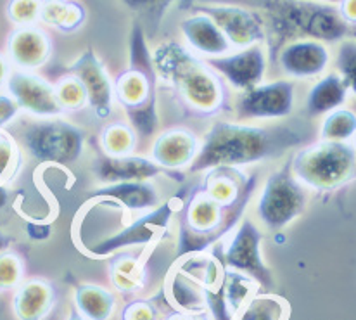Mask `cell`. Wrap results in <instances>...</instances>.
<instances>
[{"label": "cell", "mask_w": 356, "mask_h": 320, "mask_svg": "<svg viewBox=\"0 0 356 320\" xmlns=\"http://www.w3.org/2000/svg\"><path fill=\"white\" fill-rule=\"evenodd\" d=\"M92 173L102 186H106V184L116 182L152 180L166 172L145 156L130 154L121 156V158H111V156L102 154L92 165Z\"/></svg>", "instance_id": "ffe728a7"}, {"label": "cell", "mask_w": 356, "mask_h": 320, "mask_svg": "<svg viewBox=\"0 0 356 320\" xmlns=\"http://www.w3.org/2000/svg\"><path fill=\"white\" fill-rule=\"evenodd\" d=\"M7 94L17 102L21 111L33 118H58L63 116L56 99L54 83L35 71L13 70L6 83Z\"/></svg>", "instance_id": "4fadbf2b"}, {"label": "cell", "mask_w": 356, "mask_h": 320, "mask_svg": "<svg viewBox=\"0 0 356 320\" xmlns=\"http://www.w3.org/2000/svg\"><path fill=\"white\" fill-rule=\"evenodd\" d=\"M26 229H28V236H30L33 241H44L51 236V227L45 225V223H38V222L28 223Z\"/></svg>", "instance_id": "ab89813d"}, {"label": "cell", "mask_w": 356, "mask_h": 320, "mask_svg": "<svg viewBox=\"0 0 356 320\" xmlns=\"http://www.w3.org/2000/svg\"><path fill=\"white\" fill-rule=\"evenodd\" d=\"M294 106L296 81L279 78L237 94L234 111L237 122H273L293 115Z\"/></svg>", "instance_id": "ba28073f"}, {"label": "cell", "mask_w": 356, "mask_h": 320, "mask_svg": "<svg viewBox=\"0 0 356 320\" xmlns=\"http://www.w3.org/2000/svg\"><path fill=\"white\" fill-rule=\"evenodd\" d=\"M161 314L152 300H134L121 310L120 320H159Z\"/></svg>", "instance_id": "8d00e7d4"}, {"label": "cell", "mask_w": 356, "mask_h": 320, "mask_svg": "<svg viewBox=\"0 0 356 320\" xmlns=\"http://www.w3.org/2000/svg\"><path fill=\"white\" fill-rule=\"evenodd\" d=\"M87 21V10L78 0H44L40 24L63 35L76 33Z\"/></svg>", "instance_id": "cb8c5ba5"}, {"label": "cell", "mask_w": 356, "mask_h": 320, "mask_svg": "<svg viewBox=\"0 0 356 320\" xmlns=\"http://www.w3.org/2000/svg\"><path fill=\"white\" fill-rule=\"evenodd\" d=\"M102 154L111 156V158H121V156L135 154L137 147V131L128 122L115 120L101 130L99 135Z\"/></svg>", "instance_id": "f1b7e54d"}, {"label": "cell", "mask_w": 356, "mask_h": 320, "mask_svg": "<svg viewBox=\"0 0 356 320\" xmlns=\"http://www.w3.org/2000/svg\"><path fill=\"white\" fill-rule=\"evenodd\" d=\"M21 166V147L13 135L0 130V184L13 180Z\"/></svg>", "instance_id": "836d02e7"}, {"label": "cell", "mask_w": 356, "mask_h": 320, "mask_svg": "<svg viewBox=\"0 0 356 320\" xmlns=\"http://www.w3.org/2000/svg\"><path fill=\"white\" fill-rule=\"evenodd\" d=\"M10 201V191L7 187V184H0V211L9 205Z\"/></svg>", "instance_id": "b9f144b4"}, {"label": "cell", "mask_w": 356, "mask_h": 320, "mask_svg": "<svg viewBox=\"0 0 356 320\" xmlns=\"http://www.w3.org/2000/svg\"><path fill=\"white\" fill-rule=\"evenodd\" d=\"M52 52L51 35L38 24L16 26L7 37L6 56L14 70L37 71L51 61Z\"/></svg>", "instance_id": "e0dca14e"}, {"label": "cell", "mask_w": 356, "mask_h": 320, "mask_svg": "<svg viewBox=\"0 0 356 320\" xmlns=\"http://www.w3.org/2000/svg\"><path fill=\"white\" fill-rule=\"evenodd\" d=\"M248 199H242L232 208H225L201 189L192 192L185 201L181 213V232L178 255H192L208 251L218 244L244 215Z\"/></svg>", "instance_id": "277c9868"}, {"label": "cell", "mask_w": 356, "mask_h": 320, "mask_svg": "<svg viewBox=\"0 0 356 320\" xmlns=\"http://www.w3.org/2000/svg\"><path fill=\"white\" fill-rule=\"evenodd\" d=\"M337 10L341 17L351 26H356V0H339L337 2Z\"/></svg>", "instance_id": "f35d334b"}, {"label": "cell", "mask_w": 356, "mask_h": 320, "mask_svg": "<svg viewBox=\"0 0 356 320\" xmlns=\"http://www.w3.org/2000/svg\"><path fill=\"white\" fill-rule=\"evenodd\" d=\"M201 138L185 127H172L156 137L151 147V159L165 172L188 170L197 156Z\"/></svg>", "instance_id": "ac0fdd59"}, {"label": "cell", "mask_w": 356, "mask_h": 320, "mask_svg": "<svg viewBox=\"0 0 356 320\" xmlns=\"http://www.w3.org/2000/svg\"><path fill=\"white\" fill-rule=\"evenodd\" d=\"M348 87L337 73H329L316 80L309 88L305 101V113L308 118L329 115L343 108L348 101Z\"/></svg>", "instance_id": "603a6c76"}, {"label": "cell", "mask_w": 356, "mask_h": 320, "mask_svg": "<svg viewBox=\"0 0 356 320\" xmlns=\"http://www.w3.org/2000/svg\"><path fill=\"white\" fill-rule=\"evenodd\" d=\"M263 234L252 220L244 218L234 230L227 244H223V265L230 270L252 277L261 286H272V275L261 255Z\"/></svg>", "instance_id": "8fae6325"}, {"label": "cell", "mask_w": 356, "mask_h": 320, "mask_svg": "<svg viewBox=\"0 0 356 320\" xmlns=\"http://www.w3.org/2000/svg\"><path fill=\"white\" fill-rule=\"evenodd\" d=\"M54 90L59 108L63 109V115L64 113L73 115V113H80L88 108L87 90L74 74H63L54 83Z\"/></svg>", "instance_id": "1f68e13d"}, {"label": "cell", "mask_w": 356, "mask_h": 320, "mask_svg": "<svg viewBox=\"0 0 356 320\" xmlns=\"http://www.w3.org/2000/svg\"><path fill=\"white\" fill-rule=\"evenodd\" d=\"M323 2H330V3H336V2H339V0H323Z\"/></svg>", "instance_id": "f6af8a7d"}, {"label": "cell", "mask_w": 356, "mask_h": 320, "mask_svg": "<svg viewBox=\"0 0 356 320\" xmlns=\"http://www.w3.org/2000/svg\"><path fill=\"white\" fill-rule=\"evenodd\" d=\"M254 187L256 177L248 175L242 172V168L218 166V168L206 170L199 189L225 208H232L242 199L251 198Z\"/></svg>", "instance_id": "d6986e66"}, {"label": "cell", "mask_w": 356, "mask_h": 320, "mask_svg": "<svg viewBox=\"0 0 356 320\" xmlns=\"http://www.w3.org/2000/svg\"><path fill=\"white\" fill-rule=\"evenodd\" d=\"M19 113L21 108L17 102L7 92H0V130H6L7 127L13 125Z\"/></svg>", "instance_id": "74e56055"}, {"label": "cell", "mask_w": 356, "mask_h": 320, "mask_svg": "<svg viewBox=\"0 0 356 320\" xmlns=\"http://www.w3.org/2000/svg\"><path fill=\"white\" fill-rule=\"evenodd\" d=\"M92 199H111L128 213H147L158 208L163 202L158 186L152 180H137V182H116L97 187L90 194Z\"/></svg>", "instance_id": "44dd1931"}, {"label": "cell", "mask_w": 356, "mask_h": 320, "mask_svg": "<svg viewBox=\"0 0 356 320\" xmlns=\"http://www.w3.org/2000/svg\"><path fill=\"white\" fill-rule=\"evenodd\" d=\"M350 38H355V40H356V26L350 28Z\"/></svg>", "instance_id": "ee69618b"}, {"label": "cell", "mask_w": 356, "mask_h": 320, "mask_svg": "<svg viewBox=\"0 0 356 320\" xmlns=\"http://www.w3.org/2000/svg\"><path fill=\"white\" fill-rule=\"evenodd\" d=\"M289 305L275 294H258L244 305L236 320H287Z\"/></svg>", "instance_id": "f546056e"}, {"label": "cell", "mask_w": 356, "mask_h": 320, "mask_svg": "<svg viewBox=\"0 0 356 320\" xmlns=\"http://www.w3.org/2000/svg\"><path fill=\"white\" fill-rule=\"evenodd\" d=\"M66 320H87L85 317H81L80 314H78L76 310H74V308H71V312H70V315H67V319Z\"/></svg>", "instance_id": "7bdbcfd3"}, {"label": "cell", "mask_w": 356, "mask_h": 320, "mask_svg": "<svg viewBox=\"0 0 356 320\" xmlns=\"http://www.w3.org/2000/svg\"><path fill=\"white\" fill-rule=\"evenodd\" d=\"M178 270L191 277V279H194L197 284H201L204 289H211V287H216L222 282L225 265H223L220 256L211 253L208 255L206 251H202V253L185 256Z\"/></svg>", "instance_id": "83f0119b"}, {"label": "cell", "mask_w": 356, "mask_h": 320, "mask_svg": "<svg viewBox=\"0 0 356 320\" xmlns=\"http://www.w3.org/2000/svg\"><path fill=\"white\" fill-rule=\"evenodd\" d=\"M67 73L74 74L83 83L88 97V109L101 122L113 116L115 102V78L108 73L106 66L92 49L81 52L67 66Z\"/></svg>", "instance_id": "7c38bea8"}, {"label": "cell", "mask_w": 356, "mask_h": 320, "mask_svg": "<svg viewBox=\"0 0 356 320\" xmlns=\"http://www.w3.org/2000/svg\"><path fill=\"white\" fill-rule=\"evenodd\" d=\"M355 111H356V109H355ZM355 151H356V145H355ZM355 179H356V170H355Z\"/></svg>", "instance_id": "bcb514c9"}, {"label": "cell", "mask_w": 356, "mask_h": 320, "mask_svg": "<svg viewBox=\"0 0 356 320\" xmlns=\"http://www.w3.org/2000/svg\"><path fill=\"white\" fill-rule=\"evenodd\" d=\"M327 44L313 38L287 40L277 52V66L287 80H312L325 73L330 64Z\"/></svg>", "instance_id": "9a60e30c"}, {"label": "cell", "mask_w": 356, "mask_h": 320, "mask_svg": "<svg viewBox=\"0 0 356 320\" xmlns=\"http://www.w3.org/2000/svg\"><path fill=\"white\" fill-rule=\"evenodd\" d=\"M266 26L287 40L313 38L323 44L350 38V24L341 17L336 3L323 0H270L265 6Z\"/></svg>", "instance_id": "3957f363"}, {"label": "cell", "mask_w": 356, "mask_h": 320, "mask_svg": "<svg viewBox=\"0 0 356 320\" xmlns=\"http://www.w3.org/2000/svg\"><path fill=\"white\" fill-rule=\"evenodd\" d=\"M208 64L223 78L227 87L241 94L265 81L268 52L265 51V45H252L237 49L222 58L209 59Z\"/></svg>", "instance_id": "5bb4252c"}, {"label": "cell", "mask_w": 356, "mask_h": 320, "mask_svg": "<svg viewBox=\"0 0 356 320\" xmlns=\"http://www.w3.org/2000/svg\"><path fill=\"white\" fill-rule=\"evenodd\" d=\"M197 9L209 14L216 21V24L229 38L234 51L252 47V45H265L268 40L265 16L251 7L238 6V3L206 2L197 6Z\"/></svg>", "instance_id": "30bf717a"}, {"label": "cell", "mask_w": 356, "mask_h": 320, "mask_svg": "<svg viewBox=\"0 0 356 320\" xmlns=\"http://www.w3.org/2000/svg\"><path fill=\"white\" fill-rule=\"evenodd\" d=\"M356 137V111L339 108L329 113L320 125V141L351 142Z\"/></svg>", "instance_id": "4dcf8cb0"}, {"label": "cell", "mask_w": 356, "mask_h": 320, "mask_svg": "<svg viewBox=\"0 0 356 320\" xmlns=\"http://www.w3.org/2000/svg\"><path fill=\"white\" fill-rule=\"evenodd\" d=\"M24 263L19 255L13 251L0 253V293L14 289L23 282Z\"/></svg>", "instance_id": "d590c367"}, {"label": "cell", "mask_w": 356, "mask_h": 320, "mask_svg": "<svg viewBox=\"0 0 356 320\" xmlns=\"http://www.w3.org/2000/svg\"><path fill=\"white\" fill-rule=\"evenodd\" d=\"M74 310L87 320H109L116 308V296L99 284L74 287Z\"/></svg>", "instance_id": "484cf974"}, {"label": "cell", "mask_w": 356, "mask_h": 320, "mask_svg": "<svg viewBox=\"0 0 356 320\" xmlns=\"http://www.w3.org/2000/svg\"><path fill=\"white\" fill-rule=\"evenodd\" d=\"M305 131L296 125L261 127L249 122H215L202 135L197 156L188 172L192 175L206 170L254 165L280 156L305 141Z\"/></svg>", "instance_id": "7a4b0ae2"}, {"label": "cell", "mask_w": 356, "mask_h": 320, "mask_svg": "<svg viewBox=\"0 0 356 320\" xmlns=\"http://www.w3.org/2000/svg\"><path fill=\"white\" fill-rule=\"evenodd\" d=\"M337 74L343 78L348 90L356 97V40L355 38H344L339 42L336 51Z\"/></svg>", "instance_id": "d6a6232c"}, {"label": "cell", "mask_w": 356, "mask_h": 320, "mask_svg": "<svg viewBox=\"0 0 356 320\" xmlns=\"http://www.w3.org/2000/svg\"><path fill=\"white\" fill-rule=\"evenodd\" d=\"M168 298L175 310L187 314H208L204 289L180 270H175L168 282Z\"/></svg>", "instance_id": "4316f807"}, {"label": "cell", "mask_w": 356, "mask_h": 320, "mask_svg": "<svg viewBox=\"0 0 356 320\" xmlns=\"http://www.w3.org/2000/svg\"><path fill=\"white\" fill-rule=\"evenodd\" d=\"M17 137V144L33 161L40 165L64 166L76 163L81 158L87 134L83 128L58 116L24 122Z\"/></svg>", "instance_id": "8992f818"}, {"label": "cell", "mask_w": 356, "mask_h": 320, "mask_svg": "<svg viewBox=\"0 0 356 320\" xmlns=\"http://www.w3.org/2000/svg\"><path fill=\"white\" fill-rule=\"evenodd\" d=\"M291 172L305 187L330 192L355 179L356 151L351 142L318 141L296 151Z\"/></svg>", "instance_id": "5b68a950"}, {"label": "cell", "mask_w": 356, "mask_h": 320, "mask_svg": "<svg viewBox=\"0 0 356 320\" xmlns=\"http://www.w3.org/2000/svg\"><path fill=\"white\" fill-rule=\"evenodd\" d=\"M308 205L306 187L293 175L291 163L268 175L256 201V216L273 232H282Z\"/></svg>", "instance_id": "52a82bcc"}, {"label": "cell", "mask_w": 356, "mask_h": 320, "mask_svg": "<svg viewBox=\"0 0 356 320\" xmlns=\"http://www.w3.org/2000/svg\"><path fill=\"white\" fill-rule=\"evenodd\" d=\"M156 83L172 92L187 115L211 120L222 115L230 102V88L208 61L188 51L181 40H163L149 51Z\"/></svg>", "instance_id": "6da1fadb"}, {"label": "cell", "mask_w": 356, "mask_h": 320, "mask_svg": "<svg viewBox=\"0 0 356 320\" xmlns=\"http://www.w3.org/2000/svg\"><path fill=\"white\" fill-rule=\"evenodd\" d=\"M58 291L49 280L30 279L17 286L13 310L17 320H47L56 308Z\"/></svg>", "instance_id": "7402d4cb"}, {"label": "cell", "mask_w": 356, "mask_h": 320, "mask_svg": "<svg viewBox=\"0 0 356 320\" xmlns=\"http://www.w3.org/2000/svg\"><path fill=\"white\" fill-rule=\"evenodd\" d=\"M44 0H9L6 16L14 26H31L40 24V10Z\"/></svg>", "instance_id": "e575fe53"}, {"label": "cell", "mask_w": 356, "mask_h": 320, "mask_svg": "<svg viewBox=\"0 0 356 320\" xmlns=\"http://www.w3.org/2000/svg\"><path fill=\"white\" fill-rule=\"evenodd\" d=\"M13 71V66H10L9 59H7L6 54L0 52V88L6 87L7 80H9V74Z\"/></svg>", "instance_id": "60d3db41"}, {"label": "cell", "mask_w": 356, "mask_h": 320, "mask_svg": "<svg viewBox=\"0 0 356 320\" xmlns=\"http://www.w3.org/2000/svg\"><path fill=\"white\" fill-rule=\"evenodd\" d=\"M173 213H175V202L163 201L158 208L142 213L137 218H131L115 236L95 244L85 253L95 256V258H104V256H111L120 251L149 246L165 232Z\"/></svg>", "instance_id": "9c48e42d"}, {"label": "cell", "mask_w": 356, "mask_h": 320, "mask_svg": "<svg viewBox=\"0 0 356 320\" xmlns=\"http://www.w3.org/2000/svg\"><path fill=\"white\" fill-rule=\"evenodd\" d=\"M178 31H180L181 44L204 61L222 58L234 51L229 38L216 24V21L199 9L181 17Z\"/></svg>", "instance_id": "2e32d148"}, {"label": "cell", "mask_w": 356, "mask_h": 320, "mask_svg": "<svg viewBox=\"0 0 356 320\" xmlns=\"http://www.w3.org/2000/svg\"><path fill=\"white\" fill-rule=\"evenodd\" d=\"M109 280L121 294L137 293L145 284V266L142 255L134 251H120L109 262Z\"/></svg>", "instance_id": "d4e9b609"}]
</instances>
